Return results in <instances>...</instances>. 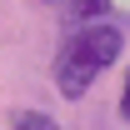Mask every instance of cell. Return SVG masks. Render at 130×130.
I'll return each mask as SVG.
<instances>
[{"label":"cell","instance_id":"cell-3","mask_svg":"<svg viewBox=\"0 0 130 130\" xmlns=\"http://www.w3.org/2000/svg\"><path fill=\"white\" fill-rule=\"evenodd\" d=\"M105 10V0H65V15L70 20H90V15H100Z\"/></svg>","mask_w":130,"mask_h":130},{"label":"cell","instance_id":"cell-4","mask_svg":"<svg viewBox=\"0 0 130 130\" xmlns=\"http://www.w3.org/2000/svg\"><path fill=\"white\" fill-rule=\"evenodd\" d=\"M120 115L130 120V75H125V90H120Z\"/></svg>","mask_w":130,"mask_h":130},{"label":"cell","instance_id":"cell-2","mask_svg":"<svg viewBox=\"0 0 130 130\" xmlns=\"http://www.w3.org/2000/svg\"><path fill=\"white\" fill-rule=\"evenodd\" d=\"M10 130H60V125H55L45 110H25V115H15V125H10Z\"/></svg>","mask_w":130,"mask_h":130},{"label":"cell","instance_id":"cell-1","mask_svg":"<svg viewBox=\"0 0 130 130\" xmlns=\"http://www.w3.org/2000/svg\"><path fill=\"white\" fill-rule=\"evenodd\" d=\"M120 45L125 40H120L115 25H85V30H75L60 45V55H55V90L65 100H80L100 70L110 60H120Z\"/></svg>","mask_w":130,"mask_h":130}]
</instances>
